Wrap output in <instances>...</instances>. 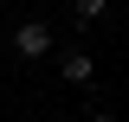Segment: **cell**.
<instances>
[{"mask_svg":"<svg viewBox=\"0 0 129 122\" xmlns=\"http://www.w3.org/2000/svg\"><path fill=\"white\" fill-rule=\"evenodd\" d=\"M90 122H116V116H90Z\"/></svg>","mask_w":129,"mask_h":122,"instance_id":"4","label":"cell"},{"mask_svg":"<svg viewBox=\"0 0 129 122\" xmlns=\"http://www.w3.org/2000/svg\"><path fill=\"white\" fill-rule=\"evenodd\" d=\"M58 71H64V84H90V71H97V64H90V51H78V45H71V51L58 58Z\"/></svg>","mask_w":129,"mask_h":122,"instance_id":"2","label":"cell"},{"mask_svg":"<svg viewBox=\"0 0 129 122\" xmlns=\"http://www.w3.org/2000/svg\"><path fill=\"white\" fill-rule=\"evenodd\" d=\"M71 7H78V19H103L110 13V0H71Z\"/></svg>","mask_w":129,"mask_h":122,"instance_id":"3","label":"cell"},{"mask_svg":"<svg viewBox=\"0 0 129 122\" xmlns=\"http://www.w3.org/2000/svg\"><path fill=\"white\" fill-rule=\"evenodd\" d=\"M52 45H58V32H52L45 19H26V26L13 32V51H19V58H45Z\"/></svg>","mask_w":129,"mask_h":122,"instance_id":"1","label":"cell"}]
</instances>
